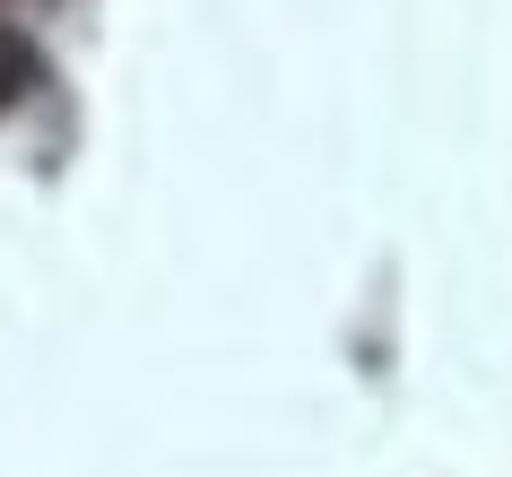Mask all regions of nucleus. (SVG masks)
<instances>
[{
  "label": "nucleus",
  "instance_id": "obj_1",
  "mask_svg": "<svg viewBox=\"0 0 512 477\" xmlns=\"http://www.w3.org/2000/svg\"><path fill=\"white\" fill-rule=\"evenodd\" d=\"M27 79H35V53H27V35L18 27H0V113L27 96Z\"/></svg>",
  "mask_w": 512,
  "mask_h": 477
}]
</instances>
